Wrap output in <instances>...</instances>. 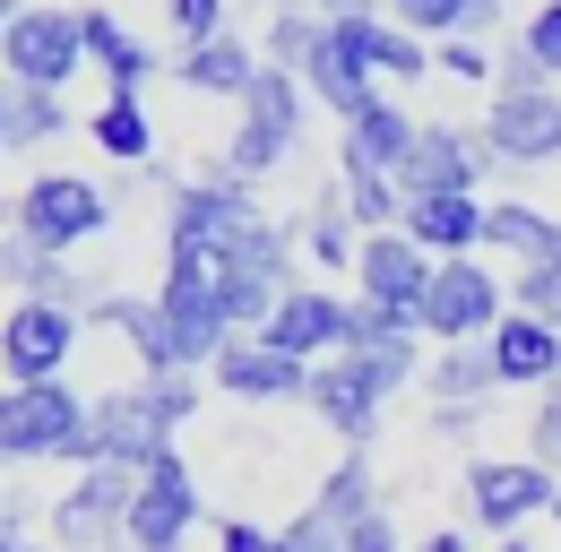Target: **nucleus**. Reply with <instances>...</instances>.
Here are the masks:
<instances>
[{
	"label": "nucleus",
	"instance_id": "nucleus-1",
	"mask_svg": "<svg viewBox=\"0 0 561 552\" xmlns=\"http://www.w3.org/2000/svg\"><path fill=\"white\" fill-rule=\"evenodd\" d=\"M294 268H302V242H294V225H277V216H251V225L216 251V294H225L233 337H260V329H268V311L302 285Z\"/></svg>",
	"mask_w": 561,
	"mask_h": 552
},
{
	"label": "nucleus",
	"instance_id": "nucleus-2",
	"mask_svg": "<svg viewBox=\"0 0 561 552\" xmlns=\"http://www.w3.org/2000/svg\"><path fill=\"white\" fill-rule=\"evenodd\" d=\"M233 113H242V122H233V138H225L216 156H225V173H233V182H251V191H260L277 164H294L311 95H302V78H294V69H260V78H251V95H242Z\"/></svg>",
	"mask_w": 561,
	"mask_h": 552
},
{
	"label": "nucleus",
	"instance_id": "nucleus-3",
	"mask_svg": "<svg viewBox=\"0 0 561 552\" xmlns=\"http://www.w3.org/2000/svg\"><path fill=\"white\" fill-rule=\"evenodd\" d=\"M87 398L70 380H35V389H0V475L9 467H70Z\"/></svg>",
	"mask_w": 561,
	"mask_h": 552
},
{
	"label": "nucleus",
	"instance_id": "nucleus-4",
	"mask_svg": "<svg viewBox=\"0 0 561 552\" xmlns=\"http://www.w3.org/2000/svg\"><path fill=\"white\" fill-rule=\"evenodd\" d=\"M156 311H164V329H173V363H182V371H208L216 354L233 345V320H225V294H216L208 251H164Z\"/></svg>",
	"mask_w": 561,
	"mask_h": 552
},
{
	"label": "nucleus",
	"instance_id": "nucleus-5",
	"mask_svg": "<svg viewBox=\"0 0 561 552\" xmlns=\"http://www.w3.org/2000/svg\"><path fill=\"white\" fill-rule=\"evenodd\" d=\"M113 216H122V207L104 199V182H87V173H35V182L9 199V233H26L35 251H61V260H70L78 242L113 233Z\"/></svg>",
	"mask_w": 561,
	"mask_h": 552
},
{
	"label": "nucleus",
	"instance_id": "nucleus-6",
	"mask_svg": "<svg viewBox=\"0 0 561 552\" xmlns=\"http://www.w3.org/2000/svg\"><path fill=\"white\" fill-rule=\"evenodd\" d=\"M501 311H510V285L484 268V251H467V260H432V285H423V302H415L423 345H484Z\"/></svg>",
	"mask_w": 561,
	"mask_h": 552
},
{
	"label": "nucleus",
	"instance_id": "nucleus-7",
	"mask_svg": "<svg viewBox=\"0 0 561 552\" xmlns=\"http://www.w3.org/2000/svg\"><path fill=\"white\" fill-rule=\"evenodd\" d=\"M251 216H268L260 191H251V182H233V173H225V156H208V164L164 199V251H208V260H216Z\"/></svg>",
	"mask_w": 561,
	"mask_h": 552
},
{
	"label": "nucleus",
	"instance_id": "nucleus-8",
	"mask_svg": "<svg viewBox=\"0 0 561 552\" xmlns=\"http://www.w3.org/2000/svg\"><path fill=\"white\" fill-rule=\"evenodd\" d=\"M199 475H191V458L164 440L156 458H147L139 492H130V518H122V544L130 552H182L191 536H199Z\"/></svg>",
	"mask_w": 561,
	"mask_h": 552
},
{
	"label": "nucleus",
	"instance_id": "nucleus-9",
	"mask_svg": "<svg viewBox=\"0 0 561 552\" xmlns=\"http://www.w3.org/2000/svg\"><path fill=\"white\" fill-rule=\"evenodd\" d=\"M130 492H139V467H78L44 501V536L61 552H113L122 544V518H130Z\"/></svg>",
	"mask_w": 561,
	"mask_h": 552
},
{
	"label": "nucleus",
	"instance_id": "nucleus-10",
	"mask_svg": "<svg viewBox=\"0 0 561 552\" xmlns=\"http://www.w3.org/2000/svg\"><path fill=\"white\" fill-rule=\"evenodd\" d=\"M78 69H87V26H78V9L26 0V9L0 26V78H18V87H61V95H70Z\"/></svg>",
	"mask_w": 561,
	"mask_h": 552
},
{
	"label": "nucleus",
	"instance_id": "nucleus-11",
	"mask_svg": "<svg viewBox=\"0 0 561 552\" xmlns=\"http://www.w3.org/2000/svg\"><path fill=\"white\" fill-rule=\"evenodd\" d=\"M87 337V320L61 302H35L18 294L0 311V389H35V380H70V354Z\"/></svg>",
	"mask_w": 561,
	"mask_h": 552
},
{
	"label": "nucleus",
	"instance_id": "nucleus-12",
	"mask_svg": "<svg viewBox=\"0 0 561 552\" xmlns=\"http://www.w3.org/2000/svg\"><path fill=\"white\" fill-rule=\"evenodd\" d=\"M467 518H476V536H527L545 509H553V467H536V458H476L467 467Z\"/></svg>",
	"mask_w": 561,
	"mask_h": 552
},
{
	"label": "nucleus",
	"instance_id": "nucleus-13",
	"mask_svg": "<svg viewBox=\"0 0 561 552\" xmlns=\"http://www.w3.org/2000/svg\"><path fill=\"white\" fill-rule=\"evenodd\" d=\"M484 156L501 173H536V164H561V87H527V95H492L484 113Z\"/></svg>",
	"mask_w": 561,
	"mask_h": 552
},
{
	"label": "nucleus",
	"instance_id": "nucleus-14",
	"mask_svg": "<svg viewBox=\"0 0 561 552\" xmlns=\"http://www.w3.org/2000/svg\"><path fill=\"white\" fill-rule=\"evenodd\" d=\"M501 173L484 156V138L458 130V122H423L415 147H407V164H398V191L407 199H440V191H476L484 199V182Z\"/></svg>",
	"mask_w": 561,
	"mask_h": 552
},
{
	"label": "nucleus",
	"instance_id": "nucleus-15",
	"mask_svg": "<svg viewBox=\"0 0 561 552\" xmlns=\"http://www.w3.org/2000/svg\"><path fill=\"white\" fill-rule=\"evenodd\" d=\"M156 449H164V432H156V414H147L139 380H130V389L87 398V432H78L70 475H78V467H139V475H147V458H156Z\"/></svg>",
	"mask_w": 561,
	"mask_h": 552
},
{
	"label": "nucleus",
	"instance_id": "nucleus-16",
	"mask_svg": "<svg viewBox=\"0 0 561 552\" xmlns=\"http://www.w3.org/2000/svg\"><path fill=\"white\" fill-rule=\"evenodd\" d=\"M302 406L320 414L346 449H371L380 440V414H389V389L354 363V354H329V363H311V389H302Z\"/></svg>",
	"mask_w": 561,
	"mask_h": 552
},
{
	"label": "nucleus",
	"instance_id": "nucleus-17",
	"mask_svg": "<svg viewBox=\"0 0 561 552\" xmlns=\"http://www.w3.org/2000/svg\"><path fill=\"white\" fill-rule=\"evenodd\" d=\"M260 337L294 354V363H329V354H346L354 337V294H329V285H294L277 311H268V329Z\"/></svg>",
	"mask_w": 561,
	"mask_h": 552
},
{
	"label": "nucleus",
	"instance_id": "nucleus-18",
	"mask_svg": "<svg viewBox=\"0 0 561 552\" xmlns=\"http://www.w3.org/2000/svg\"><path fill=\"white\" fill-rule=\"evenodd\" d=\"M208 389L242 398V406H302V389H311V363L277 354L268 337H233V345L208 363Z\"/></svg>",
	"mask_w": 561,
	"mask_h": 552
},
{
	"label": "nucleus",
	"instance_id": "nucleus-19",
	"mask_svg": "<svg viewBox=\"0 0 561 552\" xmlns=\"http://www.w3.org/2000/svg\"><path fill=\"white\" fill-rule=\"evenodd\" d=\"M0 285H18V294H35V302H61V311H78V320H87V311H95V294H104L78 260L35 251V242H26V233H9V225H0Z\"/></svg>",
	"mask_w": 561,
	"mask_h": 552
},
{
	"label": "nucleus",
	"instance_id": "nucleus-20",
	"mask_svg": "<svg viewBox=\"0 0 561 552\" xmlns=\"http://www.w3.org/2000/svg\"><path fill=\"white\" fill-rule=\"evenodd\" d=\"M484 354H492V371H501V389H536V398H545L561 380V329L536 320V311H501Z\"/></svg>",
	"mask_w": 561,
	"mask_h": 552
},
{
	"label": "nucleus",
	"instance_id": "nucleus-21",
	"mask_svg": "<svg viewBox=\"0 0 561 552\" xmlns=\"http://www.w3.org/2000/svg\"><path fill=\"white\" fill-rule=\"evenodd\" d=\"M423 285H432V251H415L398 225H389V233H363V251H354V294H363V302L415 311Z\"/></svg>",
	"mask_w": 561,
	"mask_h": 552
},
{
	"label": "nucleus",
	"instance_id": "nucleus-22",
	"mask_svg": "<svg viewBox=\"0 0 561 552\" xmlns=\"http://www.w3.org/2000/svg\"><path fill=\"white\" fill-rule=\"evenodd\" d=\"M294 78H302V95H311V104H329L337 122H354V113L380 95V78H371V69L337 44V26H329V18H320V35H311V53H302V69H294Z\"/></svg>",
	"mask_w": 561,
	"mask_h": 552
},
{
	"label": "nucleus",
	"instance_id": "nucleus-23",
	"mask_svg": "<svg viewBox=\"0 0 561 552\" xmlns=\"http://www.w3.org/2000/svg\"><path fill=\"white\" fill-rule=\"evenodd\" d=\"M398 233H407L415 251H432V260H467V251H484V199H476V191H440V199H407Z\"/></svg>",
	"mask_w": 561,
	"mask_h": 552
},
{
	"label": "nucleus",
	"instance_id": "nucleus-24",
	"mask_svg": "<svg viewBox=\"0 0 561 552\" xmlns=\"http://www.w3.org/2000/svg\"><path fill=\"white\" fill-rule=\"evenodd\" d=\"M329 26H337V44H346L371 78H389V87H423V78H432V44L407 35V26H389V18H329Z\"/></svg>",
	"mask_w": 561,
	"mask_h": 552
},
{
	"label": "nucleus",
	"instance_id": "nucleus-25",
	"mask_svg": "<svg viewBox=\"0 0 561 552\" xmlns=\"http://www.w3.org/2000/svg\"><path fill=\"white\" fill-rule=\"evenodd\" d=\"M260 69H268V61H260V44L225 26V35H208V44H182V61H173V78H182L191 95H216V104H242Z\"/></svg>",
	"mask_w": 561,
	"mask_h": 552
},
{
	"label": "nucleus",
	"instance_id": "nucleus-26",
	"mask_svg": "<svg viewBox=\"0 0 561 552\" xmlns=\"http://www.w3.org/2000/svg\"><path fill=\"white\" fill-rule=\"evenodd\" d=\"M78 26H87V69H104V87L113 95H147V78H156V44L147 35H130L113 9H78Z\"/></svg>",
	"mask_w": 561,
	"mask_h": 552
},
{
	"label": "nucleus",
	"instance_id": "nucleus-27",
	"mask_svg": "<svg viewBox=\"0 0 561 552\" xmlns=\"http://www.w3.org/2000/svg\"><path fill=\"white\" fill-rule=\"evenodd\" d=\"M87 329H113V337L139 354V380L147 371H182L173 363V329H164V311H156V294H95V311H87Z\"/></svg>",
	"mask_w": 561,
	"mask_h": 552
},
{
	"label": "nucleus",
	"instance_id": "nucleus-28",
	"mask_svg": "<svg viewBox=\"0 0 561 552\" xmlns=\"http://www.w3.org/2000/svg\"><path fill=\"white\" fill-rule=\"evenodd\" d=\"M415 113L398 104V95H371L363 113L346 122V138H337V156H354V164H371V173H398L407 164V147H415Z\"/></svg>",
	"mask_w": 561,
	"mask_h": 552
},
{
	"label": "nucleus",
	"instance_id": "nucleus-29",
	"mask_svg": "<svg viewBox=\"0 0 561 552\" xmlns=\"http://www.w3.org/2000/svg\"><path fill=\"white\" fill-rule=\"evenodd\" d=\"M294 242H302V260L311 268H329V276H354V251H363V225L346 216V191L329 182L320 199L294 216Z\"/></svg>",
	"mask_w": 561,
	"mask_h": 552
},
{
	"label": "nucleus",
	"instance_id": "nucleus-30",
	"mask_svg": "<svg viewBox=\"0 0 561 552\" xmlns=\"http://www.w3.org/2000/svg\"><path fill=\"white\" fill-rule=\"evenodd\" d=\"M432 406H484L492 389H501V371H492L484 345H440V354H423V380H415Z\"/></svg>",
	"mask_w": 561,
	"mask_h": 552
},
{
	"label": "nucleus",
	"instance_id": "nucleus-31",
	"mask_svg": "<svg viewBox=\"0 0 561 552\" xmlns=\"http://www.w3.org/2000/svg\"><path fill=\"white\" fill-rule=\"evenodd\" d=\"M484 251H510L518 268L561 251V216H545L536 199H484Z\"/></svg>",
	"mask_w": 561,
	"mask_h": 552
},
{
	"label": "nucleus",
	"instance_id": "nucleus-32",
	"mask_svg": "<svg viewBox=\"0 0 561 552\" xmlns=\"http://www.w3.org/2000/svg\"><path fill=\"white\" fill-rule=\"evenodd\" d=\"M87 138L122 164V173H139V164H156V122H147L139 95H104L95 104V122H87Z\"/></svg>",
	"mask_w": 561,
	"mask_h": 552
},
{
	"label": "nucleus",
	"instance_id": "nucleus-33",
	"mask_svg": "<svg viewBox=\"0 0 561 552\" xmlns=\"http://www.w3.org/2000/svg\"><path fill=\"white\" fill-rule=\"evenodd\" d=\"M0 113H9V147H53V138H70V95H61V87H18V78H0Z\"/></svg>",
	"mask_w": 561,
	"mask_h": 552
},
{
	"label": "nucleus",
	"instance_id": "nucleus-34",
	"mask_svg": "<svg viewBox=\"0 0 561 552\" xmlns=\"http://www.w3.org/2000/svg\"><path fill=\"white\" fill-rule=\"evenodd\" d=\"M337 191H346V216L363 225V233H389V225L407 216L398 173H371V164H354V156H337Z\"/></svg>",
	"mask_w": 561,
	"mask_h": 552
},
{
	"label": "nucleus",
	"instance_id": "nucleus-35",
	"mask_svg": "<svg viewBox=\"0 0 561 552\" xmlns=\"http://www.w3.org/2000/svg\"><path fill=\"white\" fill-rule=\"evenodd\" d=\"M311 509H320V518H337V527H354L363 509H380V492H371V449H346V458L320 475Z\"/></svg>",
	"mask_w": 561,
	"mask_h": 552
},
{
	"label": "nucleus",
	"instance_id": "nucleus-36",
	"mask_svg": "<svg viewBox=\"0 0 561 552\" xmlns=\"http://www.w3.org/2000/svg\"><path fill=\"white\" fill-rule=\"evenodd\" d=\"M139 398H147V414H156V432L173 440V432L199 414V398H208V371H147Z\"/></svg>",
	"mask_w": 561,
	"mask_h": 552
},
{
	"label": "nucleus",
	"instance_id": "nucleus-37",
	"mask_svg": "<svg viewBox=\"0 0 561 552\" xmlns=\"http://www.w3.org/2000/svg\"><path fill=\"white\" fill-rule=\"evenodd\" d=\"M510 311H536V320L561 329V251H545V260H527L510 276Z\"/></svg>",
	"mask_w": 561,
	"mask_h": 552
},
{
	"label": "nucleus",
	"instance_id": "nucleus-38",
	"mask_svg": "<svg viewBox=\"0 0 561 552\" xmlns=\"http://www.w3.org/2000/svg\"><path fill=\"white\" fill-rule=\"evenodd\" d=\"M458 9H467V0H380V18L407 26V35H423V44H449V35H458Z\"/></svg>",
	"mask_w": 561,
	"mask_h": 552
},
{
	"label": "nucleus",
	"instance_id": "nucleus-39",
	"mask_svg": "<svg viewBox=\"0 0 561 552\" xmlns=\"http://www.w3.org/2000/svg\"><path fill=\"white\" fill-rule=\"evenodd\" d=\"M311 35H320V18H311V9H277V18H268V44H260V61H268V69H302Z\"/></svg>",
	"mask_w": 561,
	"mask_h": 552
},
{
	"label": "nucleus",
	"instance_id": "nucleus-40",
	"mask_svg": "<svg viewBox=\"0 0 561 552\" xmlns=\"http://www.w3.org/2000/svg\"><path fill=\"white\" fill-rule=\"evenodd\" d=\"M432 69H440V78H458V87H492V44L449 35V44H432Z\"/></svg>",
	"mask_w": 561,
	"mask_h": 552
},
{
	"label": "nucleus",
	"instance_id": "nucleus-41",
	"mask_svg": "<svg viewBox=\"0 0 561 552\" xmlns=\"http://www.w3.org/2000/svg\"><path fill=\"white\" fill-rule=\"evenodd\" d=\"M518 44L536 53V69H545V78H561V0H536V9H527Z\"/></svg>",
	"mask_w": 561,
	"mask_h": 552
},
{
	"label": "nucleus",
	"instance_id": "nucleus-42",
	"mask_svg": "<svg viewBox=\"0 0 561 552\" xmlns=\"http://www.w3.org/2000/svg\"><path fill=\"white\" fill-rule=\"evenodd\" d=\"M164 18H173V35H182V44H208V35L233 26V0H164Z\"/></svg>",
	"mask_w": 561,
	"mask_h": 552
},
{
	"label": "nucleus",
	"instance_id": "nucleus-43",
	"mask_svg": "<svg viewBox=\"0 0 561 552\" xmlns=\"http://www.w3.org/2000/svg\"><path fill=\"white\" fill-rule=\"evenodd\" d=\"M277 552H346V527L320 518V509H302V518H285V527H277Z\"/></svg>",
	"mask_w": 561,
	"mask_h": 552
},
{
	"label": "nucleus",
	"instance_id": "nucleus-44",
	"mask_svg": "<svg viewBox=\"0 0 561 552\" xmlns=\"http://www.w3.org/2000/svg\"><path fill=\"white\" fill-rule=\"evenodd\" d=\"M527 458L561 475V389H545V398H536V414H527Z\"/></svg>",
	"mask_w": 561,
	"mask_h": 552
},
{
	"label": "nucleus",
	"instance_id": "nucleus-45",
	"mask_svg": "<svg viewBox=\"0 0 561 552\" xmlns=\"http://www.w3.org/2000/svg\"><path fill=\"white\" fill-rule=\"evenodd\" d=\"M346 552H398V518H389V501L363 509V518L346 527Z\"/></svg>",
	"mask_w": 561,
	"mask_h": 552
},
{
	"label": "nucleus",
	"instance_id": "nucleus-46",
	"mask_svg": "<svg viewBox=\"0 0 561 552\" xmlns=\"http://www.w3.org/2000/svg\"><path fill=\"white\" fill-rule=\"evenodd\" d=\"M216 552H277V527H251V518H216Z\"/></svg>",
	"mask_w": 561,
	"mask_h": 552
},
{
	"label": "nucleus",
	"instance_id": "nucleus-47",
	"mask_svg": "<svg viewBox=\"0 0 561 552\" xmlns=\"http://www.w3.org/2000/svg\"><path fill=\"white\" fill-rule=\"evenodd\" d=\"M484 432V406H432V440H476Z\"/></svg>",
	"mask_w": 561,
	"mask_h": 552
},
{
	"label": "nucleus",
	"instance_id": "nucleus-48",
	"mask_svg": "<svg viewBox=\"0 0 561 552\" xmlns=\"http://www.w3.org/2000/svg\"><path fill=\"white\" fill-rule=\"evenodd\" d=\"M458 35L492 44V35H501V0H467V9H458Z\"/></svg>",
	"mask_w": 561,
	"mask_h": 552
},
{
	"label": "nucleus",
	"instance_id": "nucleus-49",
	"mask_svg": "<svg viewBox=\"0 0 561 552\" xmlns=\"http://www.w3.org/2000/svg\"><path fill=\"white\" fill-rule=\"evenodd\" d=\"M26 518H35V509L9 492V501H0V552H26Z\"/></svg>",
	"mask_w": 561,
	"mask_h": 552
},
{
	"label": "nucleus",
	"instance_id": "nucleus-50",
	"mask_svg": "<svg viewBox=\"0 0 561 552\" xmlns=\"http://www.w3.org/2000/svg\"><path fill=\"white\" fill-rule=\"evenodd\" d=\"M311 18H380V0H302Z\"/></svg>",
	"mask_w": 561,
	"mask_h": 552
},
{
	"label": "nucleus",
	"instance_id": "nucleus-51",
	"mask_svg": "<svg viewBox=\"0 0 561 552\" xmlns=\"http://www.w3.org/2000/svg\"><path fill=\"white\" fill-rule=\"evenodd\" d=\"M415 552H476V544H467V536H458V527H432V536H423Z\"/></svg>",
	"mask_w": 561,
	"mask_h": 552
},
{
	"label": "nucleus",
	"instance_id": "nucleus-52",
	"mask_svg": "<svg viewBox=\"0 0 561 552\" xmlns=\"http://www.w3.org/2000/svg\"><path fill=\"white\" fill-rule=\"evenodd\" d=\"M492 552H545V544H536V536H501Z\"/></svg>",
	"mask_w": 561,
	"mask_h": 552
},
{
	"label": "nucleus",
	"instance_id": "nucleus-53",
	"mask_svg": "<svg viewBox=\"0 0 561 552\" xmlns=\"http://www.w3.org/2000/svg\"><path fill=\"white\" fill-rule=\"evenodd\" d=\"M26 552H61V544H53V536H26Z\"/></svg>",
	"mask_w": 561,
	"mask_h": 552
},
{
	"label": "nucleus",
	"instance_id": "nucleus-54",
	"mask_svg": "<svg viewBox=\"0 0 561 552\" xmlns=\"http://www.w3.org/2000/svg\"><path fill=\"white\" fill-rule=\"evenodd\" d=\"M545 518H553V527H561V475H553V509H545Z\"/></svg>",
	"mask_w": 561,
	"mask_h": 552
},
{
	"label": "nucleus",
	"instance_id": "nucleus-55",
	"mask_svg": "<svg viewBox=\"0 0 561 552\" xmlns=\"http://www.w3.org/2000/svg\"><path fill=\"white\" fill-rule=\"evenodd\" d=\"M18 9H26V0H0V26H9V18H18Z\"/></svg>",
	"mask_w": 561,
	"mask_h": 552
},
{
	"label": "nucleus",
	"instance_id": "nucleus-56",
	"mask_svg": "<svg viewBox=\"0 0 561 552\" xmlns=\"http://www.w3.org/2000/svg\"><path fill=\"white\" fill-rule=\"evenodd\" d=\"M0 156H9V113H0Z\"/></svg>",
	"mask_w": 561,
	"mask_h": 552
},
{
	"label": "nucleus",
	"instance_id": "nucleus-57",
	"mask_svg": "<svg viewBox=\"0 0 561 552\" xmlns=\"http://www.w3.org/2000/svg\"><path fill=\"white\" fill-rule=\"evenodd\" d=\"M277 9H302V0H277Z\"/></svg>",
	"mask_w": 561,
	"mask_h": 552
},
{
	"label": "nucleus",
	"instance_id": "nucleus-58",
	"mask_svg": "<svg viewBox=\"0 0 561 552\" xmlns=\"http://www.w3.org/2000/svg\"><path fill=\"white\" fill-rule=\"evenodd\" d=\"M0 501H9V483H0Z\"/></svg>",
	"mask_w": 561,
	"mask_h": 552
},
{
	"label": "nucleus",
	"instance_id": "nucleus-59",
	"mask_svg": "<svg viewBox=\"0 0 561 552\" xmlns=\"http://www.w3.org/2000/svg\"><path fill=\"white\" fill-rule=\"evenodd\" d=\"M113 552H130V544H113Z\"/></svg>",
	"mask_w": 561,
	"mask_h": 552
}]
</instances>
